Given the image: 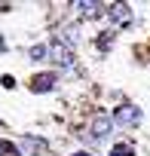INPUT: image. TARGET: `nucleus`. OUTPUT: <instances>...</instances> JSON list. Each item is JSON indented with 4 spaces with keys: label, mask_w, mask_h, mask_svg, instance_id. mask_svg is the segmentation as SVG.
Returning <instances> with one entry per match:
<instances>
[{
    "label": "nucleus",
    "mask_w": 150,
    "mask_h": 156,
    "mask_svg": "<svg viewBox=\"0 0 150 156\" xmlns=\"http://www.w3.org/2000/svg\"><path fill=\"white\" fill-rule=\"evenodd\" d=\"M110 129H113V116H107V113H95L92 122H89V132H92L95 141H104L110 135Z\"/></svg>",
    "instance_id": "f257e3e1"
},
{
    "label": "nucleus",
    "mask_w": 150,
    "mask_h": 156,
    "mask_svg": "<svg viewBox=\"0 0 150 156\" xmlns=\"http://www.w3.org/2000/svg\"><path fill=\"white\" fill-rule=\"evenodd\" d=\"M113 122H120V126H138L141 122V110L135 104H123V107L113 110Z\"/></svg>",
    "instance_id": "f03ea898"
},
{
    "label": "nucleus",
    "mask_w": 150,
    "mask_h": 156,
    "mask_svg": "<svg viewBox=\"0 0 150 156\" xmlns=\"http://www.w3.org/2000/svg\"><path fill=\"white\" fill-rule=\"evenodd\" d=\"M46 49H49V58H52L55 64H70V61H73L70 49H67L61 40H52V43H46Z\"/></svg>",
    "instance_id": "7ed1b4c3"
},
{
    "label": "nucleus",
    "mask_w": 150,
    "mask_h": 156,
    "mask_svg": "<svg viewBox=\"0 0 150 156\" xmlns=\"http://www.w3.org/2000/svg\"><path fill=\"white\" fill-rule=\"evenodd\" d=\"M70 9L77 12V16H83V19H95V16L104 12V6L101 3H92V0H80V3H73Z\"/></svg>",
    "instance_id": "20e7f679"
},
{
    "label": "nucleus",
    "mask_w": 150,
    "mask_h": 156,
    "mask_svg": "<svg viewBox=\"0 0 150 156\" xmlns=\"http://www.w3.org/2000/svg\"><path fill=\"white\" fill-rule=\"evenodd\" d=\"M55 89V73H37L31 80V92H52Z\"/></svg>",
    "instance_id": "39448f33"
},
{
    "label": "nucleus",
    "mask_w": 150,
    "mask_h": 156,
    "mask_svg": "<svg viewBox=\"0 0 150 156\" xmlns=\"http://www.w3.org/2000/svg\"><path fill=\"white\" fill-rule=\"evenodd\" d=\"M110 19H113V25H129L132 22V9L126 3H113L110 6Z\"/></svg>",
    "instance_id": "423d86ee"
},
{
    "label": "nucleus",
    "mask_w": 150,
    "mask_h": 156,
    "mask_svg": "<svg viewBox=\"0 0 150 156\" xmlns=\"http://www.w3.org/2000/svg\"><path fill=\"white\" fill-rule=\"evenodd\" d=\"M31 58H34V61H46V58H49V49H46V46H31Z\"/></svg>",
    "instance_id": "0eeeda50"
},
{
    "label": "nucleus",
    "mask_w": 150,
    "mask_h": 156,
    "mask_svg": "<svg viewBox=\"0 0 150 156\" xmlns=\"http://www.w3.org/2000/svg\"><path fill=\"white\" fill-rule=\"evenodd\" d=\"M110 156H135V150H132L129 144H116V147L110 150Z\"/></svg>",
    "instance_id": "6e6552de"
},
{
    "label": "nucleus",
    "mask_w": 150,
    "mask_h": 156,
    "mask_svg": "<svg viewBox=\"0 0 150 156\" xmlns=\"http://www.w3.org/2000/svg\"><path fill=\"white\" fill-rule=\"evenodd\" d=\"M77 40H80V34H77V28H64V40H61L64 46H67V43H77Z\"/></svg>",
    "instance_id": "1a4fd4ad"
},
{
    "label": "nucleus",
    "mask_w": 150,
    "mask_h": 156,
    "mask_svg": "<svg viewBox=\"0 0 150 156\" xmlns=\"http://www.w3.org/2000/svg\"><path fill=\"white\" fill-rule=\"evenodd\" d=\"M0 156H16V150H12L9 144H3V141H0Z\"/></svg>",
    "instance_id": "9d476101"
},
{
    "label": "nucleus",
    "mask_w": 150,
    "mask_h": 156,
    "mask_svg": "<svg viewBox=\"0 0 150 156\" xmlns=\"http://www.w3.org/2000/svg\"><path fill=\"white\" fill-rule=\"evenodd\" d=\"M0 83H3L6 89H12V86H16V80H12V76H9V73H6V76H0Z\"/></svg>",
    "instance_id": "9b49d317"
},
{
    "label": "nucleus",
    "mask_w": 150,
    "mask_h": 156,
    "mask_svg": "<svg viewBox=\"0 0 150 156\" xmlns=\"http://www.w3.org/2000/svg\"><path fill=\"white\" fill-rule=\"evenodd\" d=\"M3 46H6V40H3V34H0V49H3Z\"/></svg>",
    "instance_id": "f8f14e48"
},
{
    "label": "nucleus",
    "mask_w": 150,
    "mask_h": 156,
    "mask_svg": "<svg viewBox=\"0 0 150 156\" xmlns=\"http://www.w3.org/2000/svg\"><path fill=\"white\" fill-rule=\"evenodd\" d=\"M73 156H89V153H73Z\"/></svg>",
    "instance_id": "ddd939ff"
}]
</instances>
